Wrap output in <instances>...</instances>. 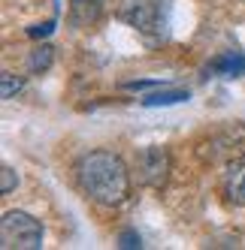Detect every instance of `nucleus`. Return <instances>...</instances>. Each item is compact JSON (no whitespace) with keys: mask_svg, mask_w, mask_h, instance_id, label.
Returning a JSON list of instances; mask_svg holds the SVG:
<instances>
[{"mask_svg":"<svg viewBox=\"0 0 245 250\" xmlns=\"http://www.w3.org/2000/svg\"><path fill=\"white\" fill-rule=\"evenodd\" d=\"M15 187H19V172L12 166H3L0 169V196H9Z\"/></svg>","mask_w":245,"mask_h":250,"instance_id":"nucleus-11","label":"nucleus"},{"mask_svg":"<svg viewBox=\"0 0 245 250\" xmlns=\"http://www.w3.org/2000/svg\"><path fill=\"white\" fill-rule=\"evenodd\" d=\"M51 61H55V48L51 45H37L30 51V61H27V69L33 76H40V73H46V69L51 66Z\"/></svg>","mask_w":245,"mask_h":250,"instance_id":"nucleus-9","label":"nucleus"},{"mask_svg":"<svg viewBox=\"0 0 245 250\" xmlns=\"http://www.w3.org/2000/svg\"><path fill=\"white\" fill-rule=\"evenodd\" d=\"M185 100H191V94L182 91V87H172V91H157V94L143 97V105L154 109V105H176V103H185Z\"/></svg>","mask_w":245,"mask_h":250,"instance_id":"nucleus-8","label":"nucleus"},{"mask_svg":"<svg viewBox=\"0 0 245 250\" xmlns=\"http://www.w3.org/2000/svg\"><path fill=\"white\" fill-rule=\"evenodd\" d=\"M103 6H106V0H70L67 19L76 30H88V27H94L100 21Z\"/></svg>","mask_w":245,"mask_h":250,"instance_id":"nucleus-5","label":"nucleus"},{"mask_svg":"<svg viewBox=\"0 0 245 250\" xmlns=\"http://www.w3.org/2000/svg\"><path fill=\"white\" fill-rule=\"evenodd\" d=\"M22 91H24V76H15V73H9V69H3V73H0V97L12 100Z\"/></svg>","mask_w":245,"mask_h":250,"instance_id":"nucleus-10","label":"nucleus"},{"mask_svg":"<svg viewBox=\"0 0 245 250\" xmlns=\"http://www.w3.org/2000/svg\"><path fill=\"white\" fill-rule=\"evenodd\" d=\"M76 181L91 202L118 208L130 196V169L115 151H88L76 163Z\"/></svg>","mask_w":245,"mask_h":250,"instance_id":"nucleus-1","label":"nucleus"},{"mask_svg":"<svg viewBox=\"0 0 245 250\" xmlns=\"http://www.w3.org/2000/svg\"><path fill=\"white\" fill-rule=\"evenodd\" d=\"M206 73L224 76V79H239V76H245V55L242 51H221L215 61H209Z\"/></svg>","mask_w":245,"mask_h":250,"instance_id":"nucleus-7","label":"nucleus"},{"mask_svg":"<svg viewBox=\"0 0 245 250\" xmlns=\"http://www.w3.org/2000/svg\"><path fill=\"white\" fill-rule=\"evenodd\" d=\"M0 247L6 250L43 247V223L27 211H6L0 220Z\"/></svg>","mask_w":245,"mask_h":250,"instance_id":"nucleus-3","label":"nucleus"},{"mask_svg":"<svg viewBox=\"0 0 245 250\" xmlns=\"http://www.w3.org/2000/svg\"><path fill=\"white\" fill-rule=\"evenodd\" d=\"M51 30H55V19H51V21H46V24H37V27H30L27 33H30L33 40H40V37H49Z\"/></svg>","mask_w":245,"mask_h":250,"instance_id":"nucleus-13","label":"nucleus"},{"mask_svg":"<svg viewBox=\"0 0 245 250\" xmlns=\"http://www.w3.org/2000/svg\"><path fill=\"white\" fill-rule=\"evenodd\" d=\"M224 196L233 205H245V157H233L224 172Z\"/></svg>","mask_w":245,"mask_h":250,"instance_id":"nucleus-6","label":"nucleus"},{"mask_svg":"<svg viewBox=\"0 0 245 250\" xmlns=\"http://www.w3.org/2000/svg\"><path fill=\"white\" fill-rule=\"evenodd\" d=\"M170 15H172L170 0H121L118 6V19L127 27H133L139 37H146L148 42L167 40Z\"/></svg>","mask_w":245,"mask_h":250,"instance_id":"nucleus-2","label":"nucleus"},{"mask_svg":"<svg viewBox=\"0 0 245 250\" xmlns=\"http://www.w3.org/2000/svg\"><path fill=\"white\" fill-rule=\"evenodd\" d=\"M118 247H124V250L143 247V238H139V235H136L133 229H124V232H121V238H118Z\"/></svg>","mask_w":245,"mask_h":250,"instance_id":"nucleus-12","label":"nucleus"},{"mask_svg":"<svg viewBox=\"0 0 245 250\" xmlns=\"http://www.w3.org/2000/svg\"><path fill=\"white\" fill-rule=\"evenodd\" d=\"M136 169H139V181H143L146 187H164L167 178H170V169H172V157L167 148L161 145H148L139 151L136 157Z\"/></svg>","mask_w":245,"mask_h":250,"instance_id":"nucleus-4","label":"nucleus"}]
</instances>
